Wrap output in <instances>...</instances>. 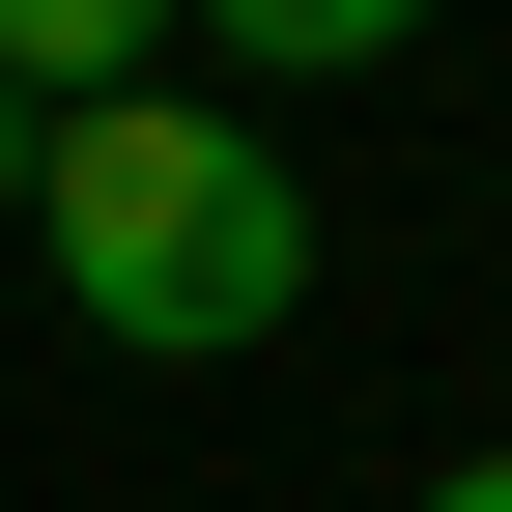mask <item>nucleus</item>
I'll return each instance as SVG.
<instances>
[{
  "label": "nucleus",
  "instance_id": "obj_1",
  "mask_svg": "<svg viewBox=\"0 0 512 512\" xmlns=\"http://www.w3.org/2000/svg\"><path fill=\"white\" fill-rule=\"evenodd\" d=\"M29 228H57V313H86L114 370H256V342L313 313V171H285V114H228V86L57 114Z\"/></svg>",
  "mask_w": 512,
  "mask_h": 512
},
{
  "label": "nucleus",
  "instance_id": "obj_2",
  "mask_svg": "<svg viewBox=\"0 0 512 512\" xmlns=\"http://www.w3.org/2000/svg\"><path fill=\"white\" fill-rule=\"evenodd\" d=\"M171 29H200L228 86H342V57H399L427 0H171Z\"/></svg>",
  "mask_w": 512,
  "mask_h": 512
},
{
  "label": "nucleus",
  "instance_id": "obj_3",
  "mask_svg": "<svg viewBox=\"0 0 512 512\" xmlns=\"http://www.w3.org/2000/svg\"><path fill=\"white\" fill-rule=\"evenodd\" d=\"M143 57H171V0H0V86L29 114H114Z\"/></svg>",
  "mask_w": 512,
  "mask_h": 512
},
{
  "label": "nucleus",
  "instance_id": "obj_4",
  "mask_svg": "<svg viewBox=\"0 0 512 512\" xmlns=\"http://www.w3.org/2000/svg\"><path fill=\"white\" fill-rule=\"evenodd\" d=\"M29 171H57V114H29V86H0V228H29Z\"/></svg>",
  "mask_w": 512,
  "mask_h": 512
},
{
  "label": "nucleus",
  "instance_id": "obj_5",
  "mask_svg": "<svg viewBox=\"0 0 512 512\" xmlns=\"http://www.w3.org/2000/svg\"><path fill=\"white\" fill-rule=\"evenodd\" d=\"M427 512H512V456H456V484H427Z\"/></svg>",
  "mask_w": 512,
  "mask_h": 512
}]
</instances>
